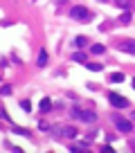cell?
<instances>
[{
  "instance_id": "obj_3",
  "label": "cell",
  "mask_w": 135,
  "mask_h": 153,
  "mask_svg": "<svg viewBox=\"0 0 135 153\" xmlns=\"http://www.w3.org/2000/svg\"><path fill=\"white\" fill-rule=\"evenodd\" d=\"M115 124H117V128H120L122 133H131V122H126V119H120V117H115Z\"/></svg>"
},
{
  "instance_id": "obj_8",
  "label": "cell",
  "mask_w": 135,
  "mask_h": 153,
  "mask_svg": "<svg viewBox=\"0 0 135 153\" xmlns=\"http://www.w3.org/2000/svg\"><path fill=\"white\" fill-rule=\"evenodd\" d=\"M50 108H52V104L47 102V99H43V102H41V110H43V113H47Z\"/></svg>"
},
{
  "instance_id": "obj_9",
  "label": "cell",
  "mask_w": 135,
  "mask_h": 153,
  "mask_svg": "<svg viewBox=\"0 0 135 153\" xmlns=\"http://www.w3.org/2000/svg\"><path fill=\"white\" fill-rule=\"evenodd\" d=\"M86 68H88V70H97V72H99L101 70V63H86Z\"/></svg>"
},
{
  "instance_id": "obj_15",
  "label": "cell",
  "mask_w": 135,
  "mask_h": 153,
  "mask_svg": "<svg viewBox=\"0 0 135 153\" xmlns=\"http://www.w3.org/2000/svg\"><path fill=\"white\" fill-rule=\"evenodd\" d=\"M75 61H86V56L79 52V54H75Z\"/></svg>"
},
{
  "instance_id": "obj_11",
  "label": "cell",
  "mask_w": 135,
  "mask_h": 153,
  "mask_svg": "<svg viewBox=\"0 0 135 153\" xmlns=\"http://www.w3.org/2000/svg\"><path fill=\"white\" fill-rule=\"evenodd\" d=\"M63 133H65V138H77L75 128H63Z\"/></svg>"
},
{
  "instance_id": "obj_6",
  "label": "cell",
  "mask_w": 135,
  "mask_h": 153,
  "mask_svg": "<svg viewBox=\"0 0 135 153\" xmlns=\"http://www.w3.org/2000/svg\"><path fill=\"white\" fill-rule=\"evenodd\" d=\"M110 81L113 83H122L124 81V74H122V72H115V74H110Z\"/></svg>"
},
{
  "instance_id": "obj_17",
  "label": "cell",
  "mask_w": 135,
  "mask_h": 153,
  "mask_svg": "<svg viewBox=\"0 0 135 153\" xmlns=\"http://www.w3.org/2000/svg\"><path fill=\"white\" fill-rule=\"evenodd\" d=\"M133 117H135V113H133Z\"/></svg>"
},
{
  "instance_id": "obj_1",
  "label": "cell",
  "mask_w": 135,
  "mask_h": 153,
  "mask_svg": "<svg viewBox=\"0 0 135 153\" xmlns=\"http://www.w3.org/2000/svg\"><path fill=\"white\" fill-rule=\"evenodd\" d=\"M108 99H110V104L115 108H128V102H126L124 97H120V95H110Z\"/></svg>"
},
{
  "instance_id": "obj_12",
  "label": "cell",
  "mask_w": 135,
  "mask_h": 153,
  "mask_svg": "<svg viewBox=\"0 0 135 153\" xmlns=\"http://www.w3.org/2000/svg\"><path fill=\"white\" fill-rule=\"evenodd\" d=\"M20 108H23V110H30L32 104H30V102H20Z\"/></svg>"
},
{
  "instance_id": "obj_14",
  "label": "cell",
  "mask_w": 135,
  "mask_h": 153,
  "mask_svg": "<svg viewBox=\"0 0 135 153\" xmlns=\"http://www.w3.org/2000/svg\"><path fill=\"white\" fill-rule=\"evenodd\" d=\"M0 92H2V95H9L11 88H9V86H5V88H0Z\"/></svg>"
},
{
  "instance_id": "obj_13",
  "label": "cell",
  "mask_w": 135,
  "mask_h": 153,
  "mask_svg": "<svg viewBox=\"0 0 135 153\" xmlns=\"http://www.w3.org/2000/svg\"><path fill=\"white\" fill-rule=\"evenodd\" d=\"M92 52H95V54H101V52H104V47H101V45H95V47H92Z\"/></svg>"
},
{
  "instance_id": "obj_10",
  "label": "cell",
  "mask_w": 135,
  "mask_h": 153,
  "mask_svg": "<svg viewBox=\"0 0 135 153\" xmlns=\"http://www.w3.org/2000/svg\"><path fill=\"white\" fill-rule=\"evenodd\" d=\"M86 43H88V41H86L83 36H79V38H75V45H77V47H83Z\"/></svg>"
},
{
  "instance_id": "obj_7",
  "label": "cell",
  "mask_w": 135,
  "mask_h": 153,
  "mask_svg": "<svg viewBox=\"0 0 135 153\" xmlns=\"http://www.w3.org/2000/svg\"><path fill=\"white\" fill-rule=\"evenodd\" d=\"M38 65H47V54H45V52L38 54Z\"/></svg>"
},
{
  "instance_id": "obj_16",
  "label": "cell",
  "mask_w": 135,
  "mask_h": 153,
  "mask_svg": "<svg viewBox=\"0 0 135 153\" xmlns=\"http://www.w3.org/2000/svg\"><path fill=\"white\" fill-rule=\"evenodd\" d=\"M99 2H106V0H99Z\"/></svg>"
},
{
  "instance_id": "obj_4",
  "label": "cell",
  "mask_w": 135,
  "mask_h": 153,
  "mask_svg": "<svg viewBox=\"0 0 135 153\" xmlns=\"http://www.w3.org/2000/svg\"><path fill=\"white\" fill-rule=\"evenodd\" d=\"M122 50H124V52H133V54H135V41H126V43H122Z\"/></svg>"
},
{
  "instance_id": "obj_18",
  "label": "cell",
  "mask_w": 135,
  "mask_h": 153,
  "mask_svg": "<svg viewBox=\"0 0 135 153\" xmlns=\"http://www.w3.org/2000/svg\"><path fill=\"white\" fill-rule=\"evenodd\" d=\"M133 86H135V81H133Z\"/></svg>"
},
{
  "instance_id": "obj_2",
  "label": "cell",
  "mask_w": 135,
  "mask_h": 153,
  "mask_svg": "<svg viewBox=\"0 0 135 153\" xmlns=\"http://www.w3.org/2000/svg\"><path fill=\"white\" fill-rule=\"evenodd\" d=\"M70 16H72V18H79V21H86L90 14L86 11V7H75V9L70 11Z\"/></svg>"
},
{
  "instance_id": "obj_5",
  "label": "cell",
  "mask_w": 135,
  "mask_h": 153,
  "mask_svg": "<svg viewBox=\"0 0 135 153\" xmlns=\"http://www.w3.org/2000/svg\"><path fill=\"white\" fill-rule=\"evenodd\" d=\"M79 119L81 122H92V119H95V113H81Z\"/></svg>"
}]
</instances>
